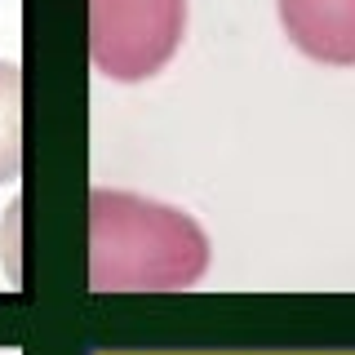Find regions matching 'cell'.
I'll use <instances>...</instances> for the list:
<instances>
[{"mask_svg":"<svg viewBox=\"0 0 355 355\" xmlns=\"http://www.w3.org/2000/svg\"><path fill=\"white\" fill-rule=\"evenodd\" d=\"M187 0H89V53L116 85H142L173 62Z\"/></svg>","mask_w":355,"mask_h":355,"instance_id":"2","label":"cell"},{"mask_svg":"<svg viewBox=\"0 0 355 355\" xmlns=\"http://www.w3.org/2000/svg\"><path fill=\"white\" fill-rule=\"evenodd\" d=\"M288 40L324 67H355V0H275Z\"/></svg>","mask_w":355,"mask_h":355,"instance_id":"3","label":"cell"},{"mask_svg":"<svg viewBox=\"0 0 355 355\" xmlns=\"http://www.w3.org/2000/svg\"><path fill=\"white\" fill-rule=\"evenodd\" d=\"M209 271L196 218L133 191L89 196V284L98 293H169Z\"/></svg>","mask_w":355,"mask_h":355,"instance_id":"1","label":"cell"},{"mask_svg":"<svg viewBox=\"0 0 355 355\" xmlns=\"http://www.w3.org/2000/svg\"><path fill=\"white\" fill-rule=\"evenodd\" d=\"M22 173V67L0 58V187Z\"/></svg>","mask_w":355,"mask_h":355,"instance_id":"4","label":"cell"}]
</instances>
